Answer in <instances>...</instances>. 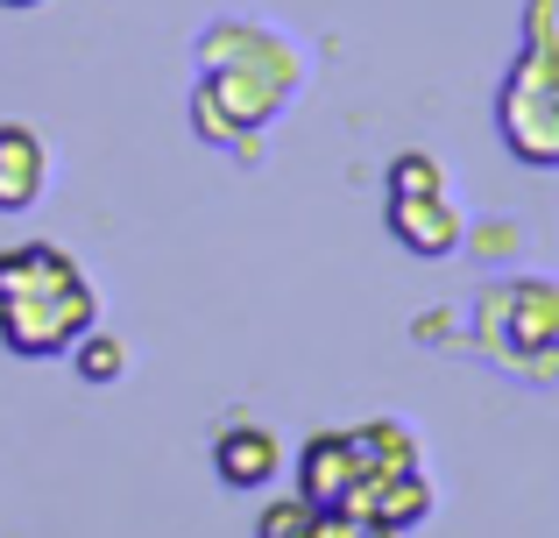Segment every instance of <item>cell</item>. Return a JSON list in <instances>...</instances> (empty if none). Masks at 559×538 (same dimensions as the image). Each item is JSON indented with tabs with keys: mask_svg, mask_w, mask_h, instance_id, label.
Masks as SVG:
<instances>
[{
	"mask_svg": "<svg viewBox=\"0 0 559 538\" xmlns=\"http://www.w3.org/2000/svg\"><path fill=\"white\" fill-rule=\"evenodd\" d=\"M191 57H199V85H191L199 142L255 156V135L305 85V50L270 22H213Z\"/></svg>",
	"mask_w": 559,
	"mask_h": 538,
	"instance_id": "6da1fadb",
	"label": "cell"
},
{
	"mask_svg": "<svg viewBox=\"0 0 559 538\" xmlns=\"http://www.w3.org/2000/svg\"><path fill=\"white\" fill-rule=\"evenodd\" d=\"M99 326V290L57 241L0 249V347L22 361H57Z\"/></svg>",
	"mask_w": 559,
	"mask_h": 538,
	"instance_id": "7a4b0ae2",
	"label": "cell"
},
{
	"mask_svg": "<svg viewBox=\"0 0 559 538\" xmlns=\"http://www.w3.org/2000/svg\"><path fill=\"white\" fill-rule=\"evenodd\" d=\"M496 128L518 164L559 170V0H524V43L496 93Z\"/></svg>",
	"mask_w": 559,
	"mask_h": 538,
	"instance_id": "3957f363",
	"label": "cell"
},
{
	"mask_svg": "<svg viewBox=\"0 0 559 538\" xmlns=\"http://www.w3.org/2000/svg\"><path fill=\"white\" fill-rule=\"evenodd\" d=\"M475 347L524 383H559V284L496 276L475 298Z\"/></svg>",
	"mask_w": 559,
	"mask_h": 538,
	"instance_id": "277c9868",
	"label": "cell"
},
{
	"mask_svg": "<svg viewBox=\"0 0 559 538\" xmlns=\"http://www.w3.org/2000/svg\"><path fill=\"white\" fill-rule=\"evenodd\" d=\"M369 482V454H361L355 432H312L298 454V497L319 511H347L355 489Z\"/></svg>",
	"mask_w": 559,
	"mask_h": 538,
	"instance_id": "5b68a950",
	"label": "cell"
},
{
	"mask_svg": "<svg viewBox=\"0 0 559 538\" xmlns=\"http://www.w3.org/2000/svg\"><path fill=\"white\" fill-rule=\"evenodd\" d=\"M213 475L227 489H270L284 475V440L270 426H255V418H227L213 432Z\"/></svg>",
	"mask_w": 559,
	"mask_h": 538,
	"instance_id": "8992f818",
	"label": "cell"
},
{
	"mask_svg": "<svg viewBox=\"0 0 559 538\" xmlns=\"http://www.w3.org/2000/svg\"><path fill=\"white\" fill-rule=\"evenodd\" d=\"M390 235L404 241L411 255H453L467 241V220L453 213L447 192H418V199H390Z\"/></svg>",
	"mask_w": 559,
	"mask_h": 538,
	"instance_id": "52a82bcc",
	"label": "cell"
},
{
	"mask_svg": "<svg viewBox=\"0 0 559 538\" xmlns=\"http://www.w3.org/2000/svg\"><path fill=\"white\" fill-rule=\"evenodd\" d=\"M50 192V150L28 121H0V213H28Z\"/></svg>",
	"mask_w": 559,
	"mask_h": 538,
	"instance_id": "ba28073f",
	"label": "cell"
},
{
	"mask_svg": "<svg viewBox=\"0 0 559 538\" xmlns=\"http://www.w3.org/2000/svg\"><path fill=\"white\" fill-rule=\"evenodd\" d=\"M355 517H382V525L411 531L425 511H432V482H425L418 468H369V482L355 489V503H347Z\"/></svg>",
	"mask_w": 559,
	"mask_h": 538,
	"instance_id": "9c48e42d",
	"label": "cell"
},
{
	"mask_svg": "<svg viewBox=\"0 0 559 538\" xmlns=\"http://www.w3.org/2000/svg\"><path fill=\"white\" fill-rule=\"evenodd\" d=\"M361 454H369V468H418V432L396 426V418H369V426H355Z\"/></svg>",
	"mask_w": 559,
	"mask_h": 538,
	"instance_id": "30bf717a",
	"label": "cell"
},
{
	"mask_svg": "<svg viewBox=\"0 0 559 538\" xmlns=\"http://www.w3.org/2000/svg\"><path fill=\"white\" fill-rule=\"evenodd\" d=\"M255 538H326V511L305 497H284V503H262L255 517Z\"/></svg>",
	"mask_w": 559,
	"mask_h": 538,
	"instance_id": "8fae6325",
	"label": "cell"
},
{
	"mask_svg": "<svg viewBox=\"0 0 559 538\" xmlns=\"http://www.w3.org/2000/svg\"><path fill=\"white\" fill-rule=\"evenodd\" d=\"M71 369H79L85 383H114V375L128 369V347L114 340V333H99V326H93L79 347H71Z\"/></svg>",
	"mask_w": 559,
	"mask_h": 538,
	"instance_id": "7c38bea8",
	"label": "cell"
},
{
	"mask_svg": "<svg viewBox=\"0 0 559 538\" xmlns=\"http://www.w3.org/2000/svg\"><path fill=\"white\" fill-rule=\"evenodd\" d=\"M418 192H447V170H439V156L404 150L390 164V199H418Z\"/></svg>",
	"mask_w": 559,
	"mask_h": 538,
	"instance_id": "4fadbf2b",
	"label": "cell"
},
{
	"mask_svg": "<svg viewBox=\"0 0 559 538\" xmlns=\"http://www.w3.org/2000/svg\"><path fill=\"white\" fill-rule=\"evenodd\" d=\"M461 249H475L481 263H489V255H510L518 249V220H489V227H467V241Z\"/></svg>",
	"mask_w": 559,
	"mask_h": 538,
	"instance_id": "5bb4252c",
	"label": "cell"
},
{
	"mask_svg": "<svg viewBox=\"0 0 559 538\" xmlns=\"http://www.w3.org/2000/svg\"><path fill=\"white\" fill-rule=\"evenodd\" d=\"M326 538H404L382 517H355V511H326Z\"/></svg>",
	"mask_w": 559,
	"mask_h": 538,
	"instance_id": "9a60e30c",
	"label": "cell"
},
{
	"mask_svg": "<svg viewBox=\"0 0 559 538\" xmlns=\"http://www.w3.org/2000/svg\"><path fill=\"white\" fill-rule=\"evenodd\" d=\"M0 8H43V0H0Z\"/></svg>",
	"mask_w": 559,
	"mask_h": 538,
	"instance_id": "2e32d148",
	"label": "cell"
}]
</instances>
